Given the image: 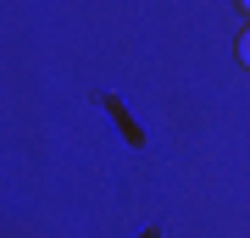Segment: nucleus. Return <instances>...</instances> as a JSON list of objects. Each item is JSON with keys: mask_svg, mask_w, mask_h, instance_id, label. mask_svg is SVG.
<instances>
[{"mask_svg": "<svg viewBox=\"0 0 250 238\" xmlns=\"http://www.w3.org/2000/svg\"><path fill=\"white\" fill-rule=\"evenodd\" d=\"M239 61L250 67V28H245V34H239Z\"/></svg>", "mask_w": 250, "mask_h": 238, "instance_id": "obj_1", "label": "nucleus"}, {"mask_svg": "<svg viewBox=\"0 0 250 238\" xmlns=\"http://www.w3.org/2000/svg\"><path fill=\"white\" fill-rule=\"evenodd\" d=\"M239 6H245V11H250V0H239Z\"/></svg>", "mask_w": 250, "mask_h": 238, "instance_id": "obj_2", "label": "nucleus"}]
</instances>
